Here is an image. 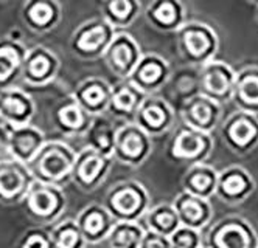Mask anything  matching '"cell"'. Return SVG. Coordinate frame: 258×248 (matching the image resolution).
Listing matches in <instances>:
<instances>
[{"mask_svg":"<svg viewBox=\"0 0 258 248\" xmlns=\"http://www.w3.org/2000/svg\"><path fill=\"white\" fill-rule=\"evenodd\" d=\"M77 152L66 141L47 140L28 168L36 182L62 188L72 182V169L75 163Z\"/></svg>","mask_w":258,"mask_h":248,"instance_id":"cell-1","label":"cell"},{"mask_svg":"<svg viewBox=\"0 0 258 248\" xmlns=\"http://www.w3.org/2000/svg\"><path fill=\"white\" fill-rule=\"evenodd\" d=\"M115 222H140L151 206V196L139 180H120L112 185L103 202Z\"/></svg>","mask_w":258,"mask_h":248,"instance_id":"cell-2","label":"cell"},{"mask_svg":"<svg viewBox=\"0 0 258 248\" xmlns=\"http://www.w3.org/2000/svg\"><path fill=\"white\" fill-rule=\"evenodd\" d=\"M177 53L188 67H201L215 59L219 39L215 30L202 22H185L176 31Z\"/></svg>","mask_w":258,"mask_h":248,"instance_id":"cell-3","label":"cell"},{"mask_svg":"<svg viewBox=\"0 0 258 248\" xmlns=\"http://www.w3.org/2000/svg\"><path fill=\"white\" fill-rule=\"evenodd\" d=\"M25 214L39 225L58 222L67 209V196L59 186L36 182L22 202Z\"/></svg>","mask_w":258,"mask_h":248,"instance_id":"cell-4","label":"cell"},{"mask_svg":"<svg viewBox=\"0 0 258 248\" xmlns=\"http://www.w3.org/2000/svg\"><path fill=\"white\" fill-rule=\"evenodd\" d=\"M47 141L44 132L30 124L10 126L0 120V155L28 164Z\"/></svg>","mask_w":258,"mask_h":248,"instance_id":"cell-5","label":"cell"},{"mask_svg":"<svg viewBox=\"0 0 258 248\" xmlns=\"http://www.w3.org/2000/svg\"><path fill=\"white\" fill-rule=\"evenodd\" d=\"M117 30L110 27L103 17H94L83 22L72 33L69 47L73 56L84 61H95L104 54Z\"/></svg>","mask_w":258,"mask_h":248,"instance_id":"cell-6","label":"cell"},{"mask_svg":"<svg viewBox=\"0 0 258 248\" xmlns=\"http://www.w3.org/2000/svg\"><path fill=\"white\" fill-rule=\"evenodd\" d=\"M209 226L204 239L207 248H258V233L243 216H226Z\"/></svg>","mask_w":258,"mask_h":248,"instance_id":"cell-7","label":"cell"},{"mask_svg":"<svg viewBox=\"0 0 258 248\" xmlns=\"http://www.w3.org/2000/svg\"><path fill=\"white\" fill-rule=\"evenodd\" d=\"M215 149L212 133H204L182 124L171 137L167 155L170 160L177 163L196 164L204 163Z\"/></svg>","mask_w":258,"mask_h":248,"instance_id":"cell-8","label":"cell"},{"mask_svg":"<svg viewBox=\"0 0 258 248\" xmlns=\"http://www.w3.org/2000/svg\"><path fill=\"white\" fill-rule=\"evenodd\" d=\"M153 154V138L134 121L117 127L112 158L124 166L139 168Z\"/></svg>","mask_w":258,"mask_h":248,"instance_id":"cell-9","label":"cell"},{"mask_svg":"<svg viewBox=\"0 0 258 248\" xmlns=\"http://www.w3.org/2000/svg\"><path fill=\"white\" fill-rule=\"evenodd\" d=\"M221 138L238 155H246L258 146V115L236 110L221 126Z\"/></svg>","mask_w":258,"mask_h":248,"instance_id":"cell-10","label":"cell"},{"mask_svg":"<svg viewBox=\"0 0 258 248\" xmlns=\"http://www.w3.org/2000/svg\"><path fill=\"white\" fill-rule=\"evenodd\" d=\"M112 163V157L100 154V152L86 146L77 152L72 169V182L84 193H92L106 180Z\"/></svg>","mask_w":258,"mask_h":248,"instance_id":"cell-11","label":"cell"},{"mask_svg":"<svg viewBox=\"0 0 258 248\" xmlns=\"http://www.w3.org/2000/svg\"><path fill=\"white\" fill-rule=\"evenodd\" d=\"M235 70L224 61L212 59L207 64L198 67L199 93L224 106L232 100Z\"/></svg>","mask_w":258,"mask_h":248,"instance_id":"cell-12","label":"cell"},{"mask_svg":"<svg viewBox=\"0 0 258 248\" xmlns=\"http://www.w3.org/2000/svg\"><path fill=\"white\" fill-rule=\"evenodd\" d=\"M134 123L151 138L160 137L174 127L176 110L159 95H146L136 113Z\"/></svg>","mask_w":258,"mask_h":248,"instance_id":"cell-13","label":"cell"},{"mask_svg":"<svg viewBox=\"0 0 258 248\" xmlns=\"http://www.w3.org/2000/svg\"><path fill=\"white\" fill-rule=\"evenodd\" d=\"M33 183L28 164L13 158L0 160V203L4 206L22 203Z\"/></svg>","mask_w":258,"mask_h":248,"instance_id":"cell-14","label":"cell"},{"mask_svg":"<svg viewBox=\"0 0 258 248\" xmlns=\"http://www.w3.org/2000/svg\"><path fill=\"white\" fill-rule=\"evenodd\" d=\"M170 76L171 67L163 56L159 53H143L127 79L142 93L157 95L168 84Z\"/></svg>","mask_w":258,"mask_h":248,"instance_id":"cell-15","label":"cell"},{"mask_svg":"<svg viewBox=\"0 0 258 248\" xmlns=\"http://www.w3.org/2000/svg\"><path fill=\"white\" fill-rule=\"evenodd\" d=\"M142 54V48L134 37L124 31H120L115 33L101 59L107 65L109 71L118 79H127L140 61Z\"/></svg>","mask_w":258,"mask_h":248,"instance_id":"cell-16","label":"cell"},{"mask_svg":"<svg viewBox=\"0 0 258 248\" xmlns=\"http://www.w3.org/2000/svg\"><path fill=\"white\" fill-rule=\"evenodd\" d=\"M255 191V179L244 166L230 164L218 171L215 196L226 205L235 206L247 200Z\"/></svg>","mask_w":258,"mask_h":248,"instance_id":"cell-17","label":"cell"},{"mask_svg":"<svg viewBox=\"0 0 258 248\" xmlns=\"http://www.w3.org/2000/svg\"><path fill=\"white\" fill-rule=\"evenodd\" d=\"M61 61L50 48L36 45L27 50L22 62L21 78L31 87H44L58 76Z\"/></svg>","mask_w":258,"mask_h":248,"instance_id":"cell-18","label":"cell"},{"mask_svg":"<svg viewBox=\"0 0 258 248\" xmlns=\"http://www.w3.org/2000/svg\"><path fill=\"white\" fill-rule=\"evenodd\" d=\"M177 113L182 124L199 132L212 133L223 118V106L198 93L183 103L177 109Z\"/></svg>","mask_w":258,"mask_h":248,"instance_id":"cell-19","label":"cell"},{"mask_svg":"<svg viewBox=\"0 0 258 248\" xmlns=\"http://www.w3.org/2000/svg\"><path fill=\"white\" fill-rule=\"evenodd\" d=\"M22 24L36 34L56 28L62 19V7L58 0H25L21 8Z\"/></svg>","mask_w":258,"mask_h":248,"instance_id":"cell-20","label":"cell"},{"mask_svg":"<svg viewBox=\"0 0 258 248\" xmlns=\"http://www.w3.org/2000/svg\"><path fill=\"white\" fill-rule=\"evenodd\" d=\"M171 203L176 209L180 225L183 226L204 231L213 222L215 209L209 199L196 197L193 194L185 193V191H180Z\"/></svg>","mask_w":258,"mask_h":248,"instance_id":"cell-21","label":"cell"},{"mask_svg":"<svg viewBox=\"0 0 258 248\" xmlns=\"http://www.w3.org/2000/svg\"><path fill=\"white\" fill-rule=\"evenodd\" d=\"M87 245H98L106 240L115 223L103 203L92 202L86 205L75 219Z\"/></svg>","mask_w":258,"mask_h":248,"instance_id":"cell-22","label":"cell"},{"mask_svg":"<svg viewBox=\"0 0 258 248\" xmlns=\"http://www.w3.org/2000/svg\"><path fill=\"white\" fill-rule=\"evenodd\" d=\"M36 113V104L30 95L19 87L0 90V120L10 126L30 124Z\"/></svg>","mask_w":258,"mask_h":248,"instance_id":"cell-23","label":"cell"},{"mask_svg":"<svg viewBox=\"0 0 258 248\" xmlns=\"http://www.w3.org/2000/svg\"><path fill=\"white\" fill-rule=\"evenodd\" d=\"M51 121L64 137H83L90 126L92 117L70 95L53 107Z\"/></svg>","mask_w":258,"mask_h":248,"instance_id":"cell-24","label":"cell"},{"mask_svg":"<svg viewBox=\"0 0 258 248\" xmlns=\"http://www.w3.org/2000/svg\"><path fill=\"white\" fill-rule=\"evenodd\" d=\"M145 21L160 33H174L187 22V10L182 0H151L145 10Z\"/></svg>","mask_w":258,"mask_h":248,"instance_id":"cell-25","label":"cell"},{"mask_svg":"<svg viewBox=\"0 0 258 248\" xmlns=\"http://www.w3.org/2000/svg\"><path fill=\"white\" fill-rule=\"evenodd\" d=\"M110 87L112 86L100 76H89L75 87L72 97L90 117H98L107 113Z\"/></svg>","mask_w":258,"mask_h":248,"instance_id":"cell-26","label":"cell"},{"mask_svg":"<svg viewBox=\"0 0 258 248\" xmlns=\"http://www.w3.org/2000/svg\"><path fill=\"white\" fill-rule=\"evenodd\" d=\"M146 95L142 93L129 79H118L110 87V98L107 113L115 120L124 123L134 121L136 113L145 100Z\"/></svg>","mask_w":258,"mask_h":248,"instance_id":"cell-27","label":"cell"},{"mask_svg":"<svg viewBox=\"0 0 258 248\" xmlns=\"http://www.w3.org/2000/svg\"><path fill=\"white\" fill-rule=\"evenodd\" d=\"M230 101L238 110L258 115V65H247L235 73Z\"/></svg>","mask_w":258,"mask_h":248,"instance_id":"cell-28","label":"cell"},{"mask_svg":"<svg viewBox=\"0 0 258 248\" xmlns=\"http://www.w3.org/2000/svg\"><path fill=\"white\" fill-rule=\"evenodd\" d=\"M27 50L28 48L22 42L11 37L0 39V90L11 87L17 78H21Z\"/></svg>","mask_w":258,"mask_h":248,"instance_id":"cell-29","label":"cell"},{"mask_svg":"<svg viewBox=\"0 0 258 248\" xmlns=\"http://www.w3.org/2000/svg\"><path fill=\"white\" fill-rule=\"evenodd\" d=\"M182 191L196 197L209 199L215 196L216 182H218V171L216 168L204 163L190 164L188 169L182 176Z\"/></svg>","mask_w":258,"mask_h":248,"instance_id":"cell-30","label":"cell"},{"mask_svg":"<svg viewBox=\"0 0 258 248\" xmlns=\"http://www.w3.org/2000/svg\"><path fill=\"white\" fill-rule=\"evenodd\" d=\"M100 13L104 21L115 30L131 27L142 13L140 0H101Z\"/></svg>","mask_w":258,"mask_h":248,"instance_id":"cell-31","label":"cell"},{"mask_svg":"<svg viewBox=\"0 0 258 248\" xmlns=\"http://www.w3.org/2000/svg\"><path fill=\"white\" fill-rule=\"evenodd\" d=\"M117 127L118 126H115L114 120L106 117V113L104 115L92 117L90 126L83 135L86 140V146L100 152V154L112 157Z\"/></svg>","mask_w":258,"mask_h":248,"instance_id":"cell-32","label":"cell"},{"mask_svg":"<svg viewBox=\"0 0 258 248\" xmlns=\"http://www.w3.org/2000/svg\"><path fill=\"white\" fill-rule=\"evenodd\" d=\"M142 225L148 231L170 236L173 231H176V228L180 226V222L173 203L165 202V203L151 205L148 208V211L142 217Z\"/></svg>","mask_w":258,"mask_h":248,"instance_id":"cell-33","label":"cell"},{"mask_svg":"<svg viewBox=\"0 0 258 248\" xmlns=\"http://www.w3.org/2000/svg\"><path fill=\"white\" fill-rule=\"evenodd\" d=\"M143 234L142 222H115L104 242L109 248H139Z\"/></svg>","mask_w":258,"mask_h":248,"instance_id":"cell-34","label":"cell"},{"mask_svg":"<svg viewBox=\"0 0 258 248\" xmlns=\"http://www.w3.org/2000/svg\"><path fill=\"white\" fill-rule=\"evenodd\" d=\"M53 248H86V240L75 219H62L50 231Z\"/></svg>","mask_w":258,"mask_h":248,"instance_id":"cell-35","label":"cell"},{"mask_svg":"<svg viewBox=\"0 0 258 248\" xmlns=\"http://www.w3.org/2000/svg\"><path fill=\"white\" fill-rule=\"evenodd\" d=\"M171 79H174L176 87V100L177 106L174 110H177L188 98L195 97L199 93V84H198V67H188L180 70L177 74H171Z\"/></svg>","mask_w":258,"mask_h":248,"instance_id":"cell-36","label":"cell"},{"mask_svg":"<svg viewBox=\"0 0 258 248\" xmlns=\"http://www.w3.org/2000/svg\"><path fill=\"white\" fill-rule=\"evenodd\" d=\"M170 248H201L204 246L202 231L180 225L170 236Z\"/></svg>","mask_w":258,"mask_h":248,"instance_id":"cell-37","label":"cell"},{"mask_svg":"<svg viewBox=\"0 0 258 248\" xmlns=\"http://www.w3.org/2000/svg\"><path fill=\"white\" fill-rule=\"evenodd\" d=\"M14 248H53L50 231L42 226L30 228L17 239Z\"/></svg>","mask_w":258,"mask_h":248,"instance_id":"cell-38","label":"cell"},{"mask_svg":"<svg viewBox=\"0 0 258 248\" xmlns=\"http://www.w3.org/2000/svg\"><path fill=\"white\" fill-rule=\"evenodd\" d=\"M139 248H170V239L168 236L145 230V234L142 237Z\"/></svg>","mask_w":258,"mask_h":248,"instance_id":"cell-39","label":"cell"},{"mask_svg":"<svg viewBox=\"0 0 258 248\" xmlns=\"http://www.w3.org/2000/svg\"><path fill=\"white\" fill-rule=\"evenodd\" d=\"M246 2H249V4H252V5H255V7H258V0H246Z\"/></svg>","mask_w":258,"mask_h":248,"instance_id":"cell-40","label":"cell"},{"mask_svg":"<svg viewBox=\"0 0 258 248\" xmlns=\"http://www.w3.org/2000/svg\"><path fill=\"white\" fill-rule=\"evenodd\" d=\"M255 17H256V22H258V7H256V10H255Z\"/></svg>","mask_w":258,"mask_h":248,"instance_id":"cell-41","label":"cell"},{"mask_svg":"<svg viewBox=\"0 0 258 248\" xmlns=\"http://www.w3.org/2000/svg\"><path fill=\"white\" fill-rule=\"evenodd\" d=\"M0 2H7V0H0Z\"/></svg>","mask_w":258,"mask_h":248,"instance_id":"cell-42","label":"cell"},{"mask_svg":"<svg viewBox=\"0 0 258 248\" xmlns=\"http://www.w3.org/2000/svg\"><path fill=\"white\" fill-rule=\"evenodd\" d=\"M201 248H207V246H206V245H204V246H201Z\"/></svg>","mask_w":258,"mask_h":248,"instance_id":"cell-43","label":"cell"},{"mask_svg":"<svg viewBox=\"0 0 258 248\" xmlns=\"http://www.w3.org/2000/svg\"><path fill=\"white\" fill-rule=\"evenodd\" d=\"M0 160H2V155H0Z\"/></svg>","mask_w":258,"mask_h":248,"instance_id":"cell-44","label":"cell"}]
</instances>
